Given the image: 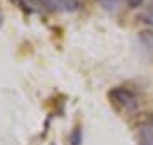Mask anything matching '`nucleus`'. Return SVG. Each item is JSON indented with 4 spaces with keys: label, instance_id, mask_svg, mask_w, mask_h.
Returning <instances> with one entry per match:
<instances>
[{
    "label": "nucleus",
    "instance_id": "nucleus-2",
    "mask_svg": "<svg viewBox=\"0 0 153 145\" xmlns=\"http://www.w3.org/2000/svg\"><path fill=\"white\" fill-rule=\"evenodd\" d=\"M29 7H39L48 12H73L78 9V0H24Z\"/></svg>",
    "mask_w": 153,
    "mask_h": 145
},
{
    "label": "nucleus",
    "instance_id": "nucleus-5",
    "mask_svg": "<svg viewBox=\"0 0 153 145\" xmlns=\"http://www.w3.org/2000/svg\"><path fill=\"white\" fill-rule=\"evenodd\" d=\"M71 144L80 145V128H75V132L71 133Z\"/></svg>",
    "mask_w": 153,
    "mask_h": 145
},
{
    "label": "nucleus",
    "instance_id": "nucleus-4",
    "mask_svg": "<svg viewBox=\"0 0 153 145\" xmlns=\"http://www.w3.org/2000/svg\"><path fill=\"white\" fill-rule=\"evenodd\" d=\"M141 21L148 26H153V0H150V4L145 7V10L141 12Z\"/></svg>",
    "mask_w": 153,
    "mask_h": 145
},
{
    "label": "nucleus",
    "instance_id": "nucleus-7",
    "mask_svg": "<svg viewBox=\"0 0 153 145\" xmlns=\"http://www.w3.org/2000/svg\"><path fill=\"white\" fill-rule=\"evenodd\" d=\"M0 26H2V14H0Z\"/></svg>",
    "mask_w": 153,
    "mask_h": 145
},
{
    "label": "nucleus",
    "instance_id": "nucleus-6",
    "mask_svg": "<svg viewBox=\"0 0 153 145\" xmlns=\"http://www.w3.org/2000/svg\"><path fill=\"white\" fill-rule=\"evenodd\" d=\"M124 2H126L129 7H140V5L143 4V0H124Z\"/></svg>",
    "mask_w": 153,
    "mask_h": 145
},
{
    "label": "nucleus",
    "instance_id": "nucleus-3",
    "mask_svg": "<svg viewBox=\"0 0 153 145\" xmlns=\"http://www.w3.org/2000/svg\"><path fill=\"white\" fill-rule=\"evenodd\" d=\"M138 144L153 145V121H143L138 125Z\"/></svg>",
    "mask_w": 153,
    "mask_h": 145
},
{
    "label": "nucleus",
    "instance_id": "nucleus-1",
    "mask_svg": "<svg viewBox=\"0 0 153 145\" xmlns=\"http://www.w3.org/2000/svg\"><path fill=\"white\" fill-rule=\"evenodd\" d=\"M107 97H109L111 102H112L119 111L129 113V111H134L138 108L136 96L133 94L129 89H124V87H114V89H111Z\"/></svg>",
    "mask_w": 153,
    "mask_h": 145
}]
</instances>
